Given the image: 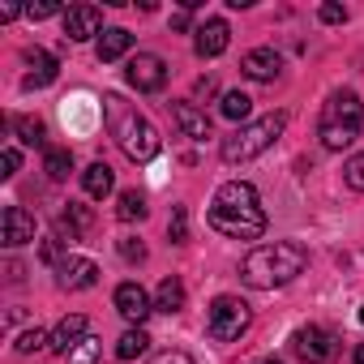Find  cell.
Instances as JSON below:
<instances>
[{
    "instance_id": "38",
    "label": "cell",
    "mask_w": 364,
    "mask_h": 364,
    "mask_svg": "<svg viewBox=\"0 0 364 364\" xmlns=\"http://www.w3.org/2000/svg\"><path fill=\"white\" fill-rule=\"evenodd\" d=\"M171 26H176V31H189V9H180V14L171 18Z\"/></svg>"
},
{
    "instance_id": "32",
    "label": "cell",
    "mask_w": 364,
    "mask_h": 364,
    "mask_svg": "<svg viewBox=\"0 0 364 364\" xmlns=\"http://www.w3.org/2000/svg\"><path fill=\"white\" fill-rule=\"evenodd\" d=\"M39 257H43L48 266H60V262H65V240H60V236H52V240H43V249H39Z\"/></svg>"
},
{
    "instance_id": "26",
    "label": "cell",
    "mask_w": 364,
    "mask_h": 364,
    "mask_svg": "<svg viewBox=\"0 0 364 364\" xmlns=\"http://www.w3.org/2000/svg\"><path fill=\"white\" fill-rule=\"evenodd\" d=\"M219 112H223L228 120H245V116L253 112V99H249L245 90H228V95H223V103H219Z\"/></svg>"
},
{
    "instance_id": "29",
    "label": "cell",
    "mask_w": 364,
    "mask_h": 364,
    "mask_svg": "<svg viewBox=\"0 0 364 364\" xmlns=\"http://www.w3.org/2000/svg\"><path fill=\"white\" fill-rule=\"evenodd\" d=\"M167 236H171V245H185V240H189V215H185V206H176V210H171Z\"/></svg>"
},
{
    "instance_id": "17",
    "label": "cell",
    "mask_w": 364,
    "mask_h": 364,
    "mask_svg": "<svg viewBox=\"0 0 364 364\" xmlns=\"http://www.w3.org/2000/svg\"><path fill=\"white\" fill-rule=\"evenodd\" d=\"M215 206H228V210H262L257 206V189L249 185V180H228V185H219Z\"/></svg>"
},
{
    "instance_id": "6",
    "label": "cell",
    "mask_w": 364,
    "mask_h": 364,
    "mask_svg": "<svg viewBox=\"0 0 364 364\" xmlns=\"http://www.w3.org/2000/svg\"><path fill=\"white\" fill-rule=\"evenodd\" d=\"M210 228L232 236V240H257L266 232V215L262 210H228V206H210Z\"/></svg>"
},
{
    "instance_id": "2",
    "label": "cell",
    "mask_w": 364,
    "mask_h": 364,
    "mask_svg": "<svg viewBox=\"0 0 364 364\" xmlns=\"http://www.w3.org/2000/svg\"><path fill=\"white\" fill-rule=\"evenodd\" d=\"M103 112H107V129H112L116 146H120L133 163H150V159L163 150L159 129H154L133 103H124L120 95H103Z\"/></svg>"
},
{
    "instance_id": "37",
    "label": "cell",
    "mask_w": 364,
    "mask_h": 364,
    "mask_svg": "<svg viewBox=\"0 0 364 364\" xmlns=\"http://www.w3.org/2000/svg\"><path fill=\"white\" fill-rule=\"evenodd\" d=\"M18 163H22V154H18V150H5V154H0V167H5V171H0V176L9 180V176L18 171Z\"/></svg>"
},
{
    "instance_id": "1",
    "label": "cell",
    "mask_w": 364,
    "mask_h": 364,
    "mask_svg": "<svg viewBox=\"0 0 364 364\" xmlns=\"http://www.w3.org/2000/svg\"><path fill=\"white\" fill-rule=\"evenodd\" d=\"M309 266V249L296 245V240H270V245H257L245 262H240V279L257 291H274L283 283H291L296 274H304Z\"/></svg>"
},
{
    "instance_id": "22",
    "label": "cell",
    "mask_w": 364,
    "mask_h": 364,
    "mask_svg": "<svg viewBox=\"0 0 364 364\" xmlns=\"http://www.w3.org/2000/svg\"><path fill=\"white\" fill-rule=\"evenodd\" d=\"M154 309H159V313H180V309H185V283H180L176 274L159 283V291H154Z\"/></svg>"
},
{
    "instance_id": "15",
    "label": "cell",
    "mask_w": 364,
    "mask_h": 364,
    "mask_svg": "<svg viewBox=\"0 0 364 364\" xmlns=\"http://www.w3.org/2000/svg\"><path fill=\"white\" fill-rule=\"evenodd\" d=\"M99 26H103V14H99L95 5H73V9H65V39L82 43V39L99 35Z\"/></svg>"
},
{
    "instance_id": "21",
    "label": "cell",
    "mask_w": 364,
    "mask_h": 364,
    "mask_svg": "<svg viewBox=\"0 0 364 364\" xmlns=\"http://www.w3.org/2000/svg\"><path fill=\"white\" fill-rule=\"evenodd\" d=\"M129 48H133V35H129L124 26H112V31L99 35V48H95V52H99V60H120Z\"/></svg>"
},
{
    "instance_id": "13",
    "label": "cell",
    "mask_w": 364,
    "mask_h": 364,
    "mask_svg": "<svg viewBox=\"0 0 364 364\" xmlns=\"http://www.w3.org/2000/svg\"><path fill=\"white\" fill-rule=\"evenodd\" d=\"M240 73H245L249 82H274V77L283 73V56H279L274 48H253V52H245Z\"/></svg>"
},
{
    "instance_id": "39",
    "label": "cell",
    "mask_w": 364,
    "mask_h": 364,
    "mask_svg": "<svg viewBox=\"0 0 364 364\" xmlns=\"http://www.w3.org/2000/svg\"><path fill=\"white\" fill-rule=\"evenodd\" d=\"M355 364H364V343H360V347H355Z\"/></svg>"
},
{
    "instance_id": "34",
    "label": "cell",
    "mask_w": 364,
    "mask_h": 364,
    "mask_svg": "<svg viewBox=\"0 0 364 364\" xmlns=\"http://www.w3.org/2000/svg\"><path fill=\"white\" fill-rule=\"evenodd\" d=\"M56 14H60V5H56V0H43V5H26V18H31V22L56 18Z\"/></svg>"
},
{
    "instance_id": "24",
    "label": "cell",
    "mask_w": 364,
    "mask_h": 364,
    "mask_svg": "<svg viewBox=\"0 0 364 364\" xmlns=\"http://www.w3.org/2000/svg\"><path fill=\"white\" fill-rule=\"evenodd\" d=\"M146 347H150V338H146L141 326H133V330H124V334L116 338V355H120V360H137Z\"/></svg>"
},
{
    "instance_id": "20",
    "label": "cell",
    "mask_w": 364,
    "mask_h": 364,
    "mask_svg": "<svg viewBox=\"0 0 364 364\" xmlns=\"http://www.w3.org/2000/svg\"><path fill=\"white\" fill-rule=\"evenodd\" d=\"M82 189H86V198H107L116 189V171L107 163H90L82 171Z\"/></svg>"
},
{
    "instance_id": "7",
    "label": "cell",
    "mask_w": 364,
    "mask_h": 364,
    "mask_svg": "<svg viewBox=\"0 0 364 364\" xmlns=\"http://www.w3.org/2000/svg\"><path fill=\"white\" fill-rule=\"evenodd\" d=\"M291 351H296L304 364H330L334 351H338V343H334L321 326H300V330L291 334Z\"/></svg>"
},
{
    "instance_id": "23",
    "label": "cell",
    "mask_w": 364,
    "mask_h": 364,
    "mask_svg": "<svg viewBox=\"0 0 364 364\" xmlns=\"http://www.w3.org/2000/svg\"><path fill=\"white\" fill-rule=\"evenodd\" d=\"M116 219H120V223H137V219H146V198H141L137 189H124L120 202H116Z\"/></svg>"
},
{
    "instance_id": "9",
    "label": "cell",
    "mask_w": 364,
    "mask_h": 364,
    "mask_svg": "<svg viewBox=\"0 0 364 364\" xmlns=\"http://www.w3.org/2000/svg\"><path fill=\"white\" fill-rule=\"evenodd\" d=\"M0 240H5L9 249H22L35 240V215L22 210V206H5V215H0Z\"/></svg>"
},
{
    "instance_id": "27",
    "label": "cell",
    "mask_w": 364,
    "mask_h": 364,
    "mask_svg": "<svg viewBox=\"0 0 364 364\" xmlns=\"http://www.w3.org/2000/svg\"><path fill=\"white\" fill-rule=\"evenodd\" d=\"M14 129H18L22 146H48V137H43V120H31V116H22V120H14Z\"/></svg>"
},
{
    "instance_id": "28",
    "label": "cell",
    "mask_w": 364,
    "mask_h": 364,
    "mask_svg": "<svg viewBox=\"0 0 364 364\" xmlns=\"http://www.w3.org/2000/svg\"><path fill=\"white\" fill-rule=\"evenodd\" d=\"M99 351H103V343H99L95 334H86V338L65 355V360H69V364H95V360H99Z\"/></svg>"
},
{
    "instance_id": "4",
    "label": "cell",
    "mask_w": 364,
    "mask_h": 364,
    "mask_svg": "<svg viewBox=\"0 0 364 364\" xmlns=\"http://www.w3.org/2000/svg\"><path fill=\"white\" fill-rule=\"evenodd\" d=\"M283 129H287V116H283V112H270V116H262V120L240 124L232 137H223L219 154H223V163H249V159L266 154V150L283 137Z\"/></svg>"
},
{
    "instance_id": "36",
    "label": "cell",
    "mask_w": 364,
    "mask_h": 364,
    "mask_svg": "<svg viewBox=\"0 0 364 364\" xmlns=\"http://www.w3.org/2000/svg\"><path fill=\"white\" fill-rule=\"evenodd\" d=\"M317 18H321L326 26H338V22H347V9H343V5H321Z\"/></svg>"
},
{
    "instance_id": "31",
    "label": "cell",
    "mask_w": 364,
    "mask_h": 364,
    "mask_svg": "<svg viewBox=\"0 0 364 364\" xmlns=\"http://www.w3.org/2000/svg\"><path fill=\"white\" fill-rule=\"evenodd\" d=\"M43 347H52V334H43V330H26V334L18 338V351H22V355L43 351Z\"/></svg>"
},
{
    "instance_id": "16",
    "label": "cell",
    "mask_w": 364,
    "mask_h": 364,
    "mask_svg": "<svg viewBox=\"0 0 364 364\" xmlns=\"http://www.w3.org/2000/svg\"><path fill=\"white\" fill-rule=\"evenodd\" d=\"M90 228H95V215H90V206H82V202H69V210L56 219V236H60L65 245L82 240Z\"/></svg>"
},
{
    "instance_id": "35",
    "label": "cell",
    "mask_w": 364,
    "mask_h": 364,
    "mask_svg": "<svg viewBox=\"0 0 364 364\" xmlns=\"http://www.w3.org/2000/svg\"><path fill=\"white\" fill-rule=\"evenodd\" d=\"M150 364H193V355H189V351H180V347H167V351H159Z\"/></svg>"
},
{
    "instance_id": "41",
    "label": "cell",
    "mask_w": 364,
    "mask_h": 364,
    "mask_svg": "<svg viewBox=\"0 0 364 364\" xmlns=\"http://www.w3.org/2000/svg\"><path fill=\"white\" fill-rule=\"evenodd\" d=\"M360 321H364V309H360Z\"/></svg>"
},
{
    "instance_id": "30",
    "label": "cell",
    "mask_w": 364,
    "mask_h": 364,
    "mask_svg": "<svg viewBox=\"0 0 364 364\" xmlns=\"http://www.w3.org/2000/svg\"><path fill=\"white\" fill-rule=\"evenodd\" d=\"M343 180H347V185H351L355 193H364V154H351V159H347Z\"/></svg>"
},
{
    "instance_id": "19",
    "label": "cell",
    "mask_w": 364,
    "mask_h": 364,
    "mask_svg": "<svg viewBox=\"0 0 364 364\" xmlns=\"http://www.w3.org/2000/svg\"><path fill=\"white\" fill-rule=\"evenodd\" d=\"M26 65H31L26 86H52V82H56V60H52V52H43V48H26Z\"/></svg>"
},
{
    "instance_id": "11",
    "label": "cell",
    "mask_w": 364,
    "mask_h": 364,
    "mask_svg": "<svg viewBox=\"0 0 364 364\" xmlns=\"http://www.w3.org/2000/svg\"><path fill=\"white\" fill-rule=\"evenodd\" d=\"M116 313H120L124 321L141 326V321L154 313V300L141 291V283H120V287H116Z\"/></svg>"
},
{
    "instance_id": "10",
    "label": "cell",
    "mask_w": 364,
    "mask_h": 364,
    "mask_svg": "<svg viewBox=\"0 0 364 364\" xmlns=\"http://www.w3.org/2000/svg\"><path fill=\"white\" fill-rule=\"evenodd\" d=\"M56 283H60L65 291H86V287L99 283V266H95L90 257H65V262L56 266Z\"/></svg>"
},
{
    "instance_id": "25",
    "label": "cell",
    "mask_w": 364,
    "mask_h": 364,
    "mask_svg": "<svg viewBox=\"0 0 364 364\" xmlns=\"http://www.w3.org/2000/svg\"><path fill=\"white\" fill-rule=\"evenodd\" d=\"M43 171H48L52 180H69V171H73V154L60 150V146H48V154H43Z\"/></svg>"
},
{
    "instance_id": "18",
    "label": "cell",
    "mask_w": 364,
    "mask_h": 364,
    "mask_svg": "<svg viewBox=\"0 0 364 364\" xmlns=\"http://www.w3.org/2000/svg\"><path fill=\"white\" fill-rule=\"evenodd\" d=\"M86 338V317L82 313H69L56 330H52V351H60V355H69L77 343Z\"/></svg>"
},
{
    "instance_id": "8",
    "label": "cell",
    "mask_w": 364,
    "mask_h": 364,
    "mask_svg": "<svg viewBox=\"0 0 364 364\" xmlns=\"http://www.w3.org/2000/svg\"><path fill=\"white\" fill-rule=\"evenodd\" d=\"M124 77H129L133 90L154 95V90H163V82H167V65H163V56H154V52H137V56L129 60Z\"/></svg>"
},
{
    "instance_id": "40",
    "label": "cell",
    "mask_w": 364,
    "mask_h": 364,
    "mask_svg": "<svg viewBox=\"0 0 364 364\" xmlns=\"http://www.w3.org/2000/svg\"><path fill=\"white\" fill-rule=\"evenodd\" d=\"M257 364H283V360H274V355H270V360H257Z\"/></svg>"
},
{
    "instance_id": "33",
    "label": "cell",
    "mask_w": 364,
    "mask_h": 364,
    "mask_svg": "<svg viewBox=\"0 0 364 364\" xmlns=\"http://www.w3.org/2000/svg\"><path fill=\"white\" fill-rule=\"evenodd\" d=\"M116 249H120V257H124V262H146V245H141V240H133V236H124Z\"/></svg>"
},
{
    "instance_id": "3",
    "label": "cell",
    "mask_w": 364,
    "mask_h": 364,
    "mask_svg": "<svg viewBox=\"0 0 364 364\" xmlns=\"http://www.w3.org/2000/svg\"><path fill=\"white\" fill-rule=\"evenodd\" d=\"M360 99L355 90H334L326 103H321V120H317V137L326 150H347L355 137H360Z\"/></svg>"
},
{
    "instance_id": "5",
    "label": "cell",
    "mask_w": 364,
    "mask_h": 364,
    "mask_svg": "<svg viewBox=\"0 0 364 364\" xmlns=\"http://www.w3.org/2000/svg\"><path fill=\"white\" fill-rule=\"evenodd\" d=\"M249 321H253V313H249V304H245L240 296H219V300L210 304L206 330H210L215 343H236V338L249 330Z\"/></svg>"
},
{
    "instance_id": "12",
    "label": "cell",
    "mask_w": 364,
    "mask_h": 364,
    "mask_svg": "<svg viewBox=\"0 0 364 364\" xmlns=\"http://www.w3.org/2000/svg\"><path fill=\"white\" fill-rule=\"evenodd\" d=\"M228 43H232V26H228L223 18H210V22H202V26H198L193 48H198V56H202V60L223 56V52H228Z\"/></svg>"
},
{
    "instance_id": "14",
    "label": "cell",
    "mask_w": 364,
    "mask_h": 364,
    "mask_svg": "<svg viewBox=\"0 0 364 364\" xmlns=\"http://www.w3.org/2000/svg\"><path fill=\"white\" fill-rule=\"evenodd\" d=\"M171 107V120H176V129L185 133V137H193V141H206L210 137V116L202 112V107H193V103H167Z\"/></svg>"
}]
</instances>
